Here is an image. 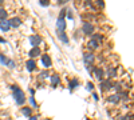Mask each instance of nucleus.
<instances>
[{"instance_id":"1","label":"nucleus","mask_w":134,"mask_h":120,"mask_svg":"<svg viewBox=\"0 0 134 120\" xmlns=\"http://www.w3.org/2000/svg\"><path fill=\"white\" fill-rule=\"evenodd\" d=\"M11 88H12V91H14V97H15L16 103H18L19 105H21V104L26 102V99H24V92L21 91L20 88H18L16 85H11Z\"/></svg>"},{"instance_id":"2","label":"nucleus","mask_w":134,"mask_h":120,"mask_svg":"<svg viewBox=\"0 0 134 120\" xmlns=\"http://www.w3.org/2000/svg\"><path fill=\"white\" fill-rule=\"evenodd\" d=\"M30 41H31L32 47H38L40 43H42V37L38 36V35H32V36L30 37Z\"/></svg>"},{"instance_id":"3","label":"nucleus","mask_w":134,"mask_h":120,"mask_svg":"<svg viewBox=\"0 0 134 120\" xmlns=\"http://www.w3.org/2000/svg\"><path fill=\"white\" fill-rule=\"evenodd\" d=\"M83 32L86 35H91L93 32H94V27H93V24H90V23H85L83 24Z\"/></svg>"},{"instance_id":"4","label":"nucleus","mask_w":134,"mask_h":120,"mask_svg":"<svg viewBox=\"0 0 134 120\" xmlns=\"http://www.w3.org/2000/svg\"><path fill=\"white\" fill-rule=\"evenodd\" d=\"M57 27H58V31H60V32H63V31H64V28H66V21H64V17H59V19H58Z\"/></svg>"},{"instance_id":"5","label":"nucleus","mask_w":134,"mask_h":120,"mask_svg":"<svg viewBox=\"0 0 134 120\" xmlns=\"http://www.w3.org/2000/svg\"><path fill=\"white\" fill-rule=\"evenodd\" d=\"M42 63H43V65L44 67H51V58L48 56V55H43L42 56Z\"/></svg>"},{"instance_id":"6","label":"nucleus","mask_w":134,"mask_h":120,"mask_svg":"<svg viewBox=\"0 0 134 120\" xmlns=\"http://www.w3.org/2000/svg\"><path fill=\"white\" fill-rule=\"evenodd\" d=\"M11 28V24L8 20H0V29L2 31H8Z\"/></svg>"},{"instance_id":"7","label":"nucleus","mask_w":134,"mask_h":120,"mask_svg":"<svg viewBox=\"0 0 134 120\" xmlns=\"http://www.w3.org/2000/svg\"><path fill=\"white\" fill-rule=\"evenodd\" d=\"M83 59H85V61H86L87 64H93L95 58H94V55H93V53H85Z\"/></svg>"},{"instance_id":"8","label":"nucleus","mask_w":134,"mask_h":120,"mask_svg":"<svg viewBox=\"0 0 134 120\" xmlns=\"http://www.w3.org/2000/svg\"><path fill=\"white\" fill-rule=\"evenodd\" d=\"M20 23H21L20 17H12V19L9 20V24H11V27H19V26H20Z\"/></svg>"},{"instance_id":"9","label":"nucleus","mask_w":134,"mask_h":120,"mask_svg":"<svg viewBox=\"0 0 134 120\" xmlns=\"http://www.w3.org/2000/svg\"><path fill=\"white\" fill-rule=\"evenodd\" d=\"M119 100H121V95H111L107 97V102L110 103H118Z\"/></svg>"},{"instance_id":"10","label":"nucleus","mask_w":134,"mask_h":120,"mask_svg":"<svg viewBox=\"0 0 134 120\" xmlns=\"http://www.w3.org/2000/svg\"><path fill=\"white\" fill-rule=\"evenodd\" d=\"M39 55H40V48L39 47H34L31 49V52H30V56L31 58H35V56H39Z\"/></svg>"},{"instance_id":"11","label":"nucleus","mask_w":134,"mask_h":120,"mask_svg":"<svg viewBox=\"0 0 134 120\" xmlns=\"http://www.w3.org/2000/svg\"><path fill=\"white\" fill-rule=\"evenodd\" d=\"M94 73H95V78H97L98 80H102V79H103V71L100 70V68H98V70L95 68V70H94Z\"/></svg>"},{"instance_id":"12","label":"nucleus","mask_w":134,"mask_h":120,"mask_svg":"<svg viewBox=\"0 0 134 120\" xmlns=\"http://www.w3.org/2000/svg\"><path fill=\"white\" fill-rule=\"evenodd\" d=\"M58 36H59V39H60L63 43H66V44L69 43V37L66 36V34H64V32H60V31H58Z\"/></svg>"},{"instance_id":"13","label":"nucleus","mask_w":134,"mask_h":120,"mask_svg":"<svg viewBox=\"0 0 134 120\" xmlns=\"http://www.w3.org/2000/svg\"><path fill=\"white\" fill-rule=\"evenodd\" d=\"M26 64H27V70L28 71H34V70H35V67H36V64H35V61H34V60H28Z\"/></svg>"},{"instance_id":"14","label":"nucleus","mask_w":134,"mask_h":120,"mask_svg":"<svg viewBox=\"0 0 134 120\" xmlns=\"http://www.w3.org/2000/svg\"><path fill=\"white\" fill-rule=\"evenodd\" d=\"M100 87H102L103 91H105V90H109V88H111V81H110V80H105V81H102Z\"/></svg>"},{"instance_id":"15","label":"nucleus","mask_w":134,"mask_h":120,"mask_svg":"<svg viewBox=\"0 0 134 120\" xmlns=\"http://www.w3.org/2000/svg\"><path fill=\"white\" fill-rule=\"evenodd\" d=\"M31 112H32V108H30V107H23L21 108V113H23L24 116H30Z\"/></svg>"},{"instance_id":"16","label":"nucleus","mask_w":134,"mask_h":120,"mask_svg":"<svg viewBox=\"0 0 134 120\" xmlns=\"http://www.w3.org/2000/svg\"><path fill=\"white\" fill-rule=\"evenodd\" d=\"M59 81H60V79H59V76H58V75H52V76H51V83H52L54 85L59 84Z\"/></svg>"},{"instance_id":"17","label":"nucleus","mask_w":134,"mask_h":120,"mask_svg":"<svg viewBox=\"0 0 134 120\" xmlns=\"http://www.w3.org/2000/svg\"><path fill=\"white\" fill-rule=\"evenodd\" d=\"M5 17H7V12H5V9L0 8V20H5Z\"/></svg>"},{"instance_id":"18","label":"nucleus","mask_w":134,"mask_h":120,"mask_svg":"<svg viewBox=\"0 0 134 120\" xmlns=\"http://www.w3.org/2000/svg\"><path fill=\"white\" fill-rule=\"evenodd\" d=\"M88 47H90V48H97L98 47V40H91L90 43H88Z\"/></svg>"},{"instance_id":"19","label":"nucleus","mask_w":134,"mask_h":120,"mask_svg":"<svg viewBox=\"0 0 134 120\" xmlns=\"http://www.w3.org/2000/svg\"><path fill=\"white\" fill-rule=\"evenodd\" d=\"M78 84H79V81H78V80H75V79L71 80V81H70V90H74Z\"/></svg>"},{"instance_id":"20","label":"nucleus","mask_w":134,"mask_h":120,"mask_svg":"<svg viewBox=\"0 0 134 120\" xmlns=\"http://www.w3.org/2000/svg\"><path fill=\"white\" fill-rule=\"evenodd\" d=\"M5 64H7V67H9V68H15V63L12 60H7Z\"/></svg>"},{"instance_id":"21","label":"nucleus","mask_w":134,"mask_h":120,"mask_svg":"<svg viewBox=\"0 0 134 120\" xmlns=\"http://www.w3.org/2000/svg\"><path fill=\"white\" fill-rule=\"evenodd\" d=\"M47 76H48V72H47V71H43V72L39 75V78H40V79H46Z\"/></svg>"},{"instance_id":"22","label":"nucleus","mask_w":134,"mask_h":120,"mask_svg":"<svg viewBox=\"0 0 134 120\" xmlns=\"http://www.w3.org/2000/svg\"><path fill=\"white\" fill-rule=\"evenodd\" d=\"M50 4V2L48 0H40V5H44V7H47Z\"/></svg>"},{"instance_id":"23","label":"nucleus","mask_w":134,"mask_h":120,"mask_svg":"<svg viewBox=\"0 0 134 120\" xmlns=\"http://www.w3.org/2000/svg\"><path fill=\"white\" fill-rule=\"evenodd\" d=\"M109 73H110V76H111V78H114V76L117 75V72H115V70H110V71H109Z\"/></svg>"},{"instance_id":"24","label":"nucleus","mask_w":134,"mask_h":120,"mask_svg":"<svg viewBox=\"0 0 134 120\" xmlns=\"http://www.w3.org/2000/svg\"><path fill=\"white\" fill-rule=\"evenodd\" d=\"M30 103L32 104V107H36V103H35V99H34V97H30Z\"/></svg>"},{"instance_id":"25","label":"nucleus","mask_w":134,"mask_h":120,"mask_svg":"<svg viewBox=\"0 0 134 120\" xmlns=\"http://www.w3.org/2000/svg\"><path fill=\"white\" fill-rule=\"evenodd\" d=\"M93 88H94V85H93V83H87V90H90V91H93Z\"/></svg>"},{"instance_id":"26","label":"nucleus","mask_w":134,"mask_h":120,"mask_svg":"<svg viewBox=\"0 0 134 120\" xmlns=\"http://www.w3.org/2000/svg\"><path fill=\"white\" fill-rule=\"evenodd\" d=\"M97 3H98V5H99V7H105V3L102 2V0H98Z\"/></svg>"},{"instance_id":"27","label":"nucleus","mask_w":134,"mask_h":120,"mask_svg":"<svg viewBox=\"0 0 134 120\" xmlns=\"http://www.w3.org/2000/svg\"><path fill=\"white\" fill-rule=\"evenodd\" d=\"M93 97H94L95 100H98V95H97V93H93Z\"/></svg>"},{"instance_id":"28","label":"nucleus","mask_w":134,"mask_h":120,"mask_svg":"<svg viewBox=\"0 0 134 120\" xmlns=\"http://www.w3.org/2000/svg\"><path fill=\"white\" fill-rule=\"evenodd\" d=\"M67 16H69L70 19H72V14H71V12H69V14H67Z\"/></svg>"},{"instance_id":"29","label":"nucleus","mask_w":134,"mask_h":120,"mask_svg":"<svg viewBox=\"0 0 134 120\" xmlns=\"http://www.w3.org/2000/svg\"><path fill=\"white\" fill-rule=\"evenodd\" d=\"M30 120H38V117H35V116H34V117H30Z\"/></svg>"},{"instance_id":"30","label":"nucleus","mask_w":134,"mask_h":120,"mask_svg":"<svg viewBox=\"0 0 134 120\" xmlns=\"http://www.w3.org/2000/svg\"><path fill=\"white\" fill-rule=\"evenodd\" d=\"M121 120H127V117H122Z\"/></svg>"}]
</instances>
